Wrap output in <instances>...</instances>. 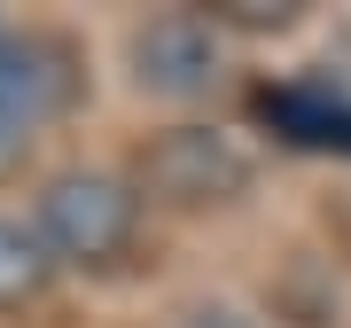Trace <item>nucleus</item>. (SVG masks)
<instances>
[{
  "instance_id": "6",
  "label": "nucleus",
  "mask_w": 351,
  "mask_h": 328,
  "mask_svg": "<svg viewBox=\"0 0 351 328\" xmlns=\"http://www.w3.org/2000/svg\"><path fill=\"white\" fill-rule=\"evenodd\" d=\"M47 274H55L47 235H39L32 219H8V211H0V313H8V305H32L39 290H47Z\"/></svg>"
},
{
  "instance_id": "1",
  "label": "nucleus",
  "mask_w": 351,
  "mask_h": 328,
  "mask_svg": "<svg viewBox=\"0 0 351 328\" xmlns=\"http://www.w3.org/2000/svg\"><path fill=\"white\" fill-rule=\"evenodd\" d=\"M32 227L47 235L55 266H117L141 227V188L117 172H55L39 188Z\"/></svg>"
},
{
  "instance_id": "5",
  "label": "nucleus",
  "mask_w": 351,
  "mask_h": 328,
  "mask_svg": "<svg viewBox=\"0 0 351 328\" xmlns=\"http://www.w3.org/2000/svg\"><path fill=\"white\" fill-rule=\"evenodd\" d=\"M258 110L274 117L297 149H351V102L320 94V86H281V94H265Z\"/></svg>"
},
{
  "instance_id": "4",
  "label": "nucleus",
  "mask_w": 351,
  "mask_h": 328,
  "mask_svg": "<svg viewBox=\"0 0 351 328\" xmlns=\"http://www.w3.org/2000/svg\"><path fill=\"white\" fill-rule=\"evenodd\" d=\"M86 71H78V47L55 32H0V133L32 141L39 126L78 102Z\"/></svg>"
},
{
  "instance_id": "8",
  "label": "nucleus",
  "mask_w": 351,
  "mask_h": 328,
  "mask_svg": "<svg viewBox=\"0 0 351 328\" xmlns=\"http://www.w3.org/2000/svg\"><path fill=\"white\" fill-rule=\"evenodd\" d=\"M24 149H32V141H16V133H0V172H8V164L24 156Z\"/></svg>"
},
{
  "instance_id": "2",
  "label": "nucleus",
  "mask_w": 351,
  "mask_h": 328,
  "mask_svg": "<svg viewBox=\"0 0 351 328\" xmlns=\"http://www.w3.org/2000/svg\"><path fill=\"white\" fill-rule=\"evenodd\" d=\"M133 188L164 211H219L250 196V149L219 126H172L133 156Z\"/></svg>"
},
{
  "instance_id": "3",
  "label": "nucleus",
  "mask_w": 351,
  "mask_h": 328,
  "mask_svg": "<svg viewBox=\"0 0 351 328\" xmlns=\"http://www.w3.org/2000/svg\"><path fill=\"white\" fill-rule=\"evenodd\" d=\"M219 63H226L219 24L195 16V8L141 16V24L125 32V71H133V86L156 94V102H195V94H211V86H219Z\"/></svg>"
},
{
  "instance_id": "7",
  "label": "nucleus",
  "mask_w": 351,
  "mask_h": 328,
  "mask_svg": "<svg viewBox=\"0 0 351 328\" xmlns=\"http://www.w3.org/2000/svg\"><path fill=\"white\" fill-rule=\"evenodd\" d=\"M304 16V0H219L211 24H234V32H289Z\"/></svg>"
}]
</instances>
